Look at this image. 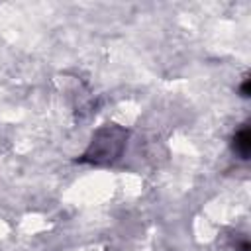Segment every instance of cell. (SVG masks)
Instances as JSON below:
<instances>
[{"instance_id": "1", "label": "cell", "mask_w": 251, "mask_h": 251, "mask_svg": "<svg viewBox=\"0 0 251 251\" xmlns=\"http://www.w3.org/2000/svg\"><path fill=\"white\" fill-rule=\"evenodd\" d=\"M126 139L127 131L122 126L108 124L94 131L86 151L82 153V161L90 165H110L122 155Z\"/></svg>"}, {"instance_id": "2", "label": "cell", "mask_w": 251, "mask_h": 251, "mask_svg": "<svg viewBox=\"0 0 251 251\" xmlns=\"http://www.w3.org/2000/svg\"><path fill=\"white\" fill-rule=\"evenodd\" d=\"M233 149H235V153L241 159H247L249 149H251V133H249L247 127H243V129H239L235 133V137H233Z\"/></svg>"}]
</instances>
